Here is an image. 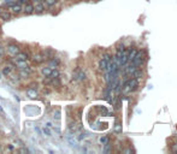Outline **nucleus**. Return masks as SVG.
Wrapping results in <instances>:
<instances>
[{
	"label": "nucleus",
	"mask_w": 177,
	"mask_h": 154,
	"mask_svg": "<svg viewBox=\"0 0 177 154\" xmlns=\"http://www.w3.org/2000/svg\"><path fill=\"white\" fill-rule=\"evenodd\" d=\"M110 59H111V55H110V54L104 55V57L101 58L100 61H99V69H100V70H105L106 66H107V63L110 61Z\"/></svg>",
	"instance_id": "20e7f679"
},
{
	"label": "nucleus",
	"mask_w": 177,
	"mask_h": 154,
	"mask_svg": "<svg viewBox=\"0 0 177 154\" xmlns=\"http://www.w3.org/2000/svg\"><path fill=\"white\" fill-rule=\"evenodd\" d=\"M139 86V81L136 78H130L128 81H125L124 83L122 84V90L123 93L126 94V93H131V91H134L136 88H138Z\"/></svg>",
	"instance_id": "f257e3e1"
},
{
	"label": "nucleus",
	"mask_w": 177,
	"mask_h": 154,
	"mask_svg": "<svg viewBox=\"0 0 177 154\" xmlns=\"http://www.w3.org/2000/svg\"><path fill=\"white\" fill-rule=\"evenodd\" d=\"M58 76H59V71L57 69H52V71H51V75L48 77H51V78H58Z\"/></svg>",
	"instance_id": "dca6fc26"
},
{
	"label": "nucleus",
	"mask_w": 177,
	"mask_h": 154,
	"mask_svg": "<svg viewBox=\"0 0 177 154\" xmlns=\"http://www.w3.org/2000/svg\"><path fill=\"white\" fill-rule=\"evenodd\" d=\"M143 60H145V54L143 52H138L135 54V57L133 59V61L131 63L135 64L136 66H140V65H142L143 64Z\"/></svg>",
	"instance_id": "f03ea898"
},
{
	"label": "nucleus",
	"mask_w": 177,
	"mask_h": 154,
	"mask_svg": "<svg viewBox=\"0 0 177 154\" xmlns=\"http://www.w3.org/2000/svg\"><path fill=\"white\" fill-rule=\"evenodd\" d=\"M114 132H117V134H120L122 132V125L119 124V123H117L114 126Z\"/></svg>",
	"instance_id": "a211bd4d"
},
{
	"label": "nucleus",
	"mask_w": 177,
	"mask_h": 154,
	"mask_svg": "<svg viewBox=\"0 0 177 154\" xmlns=\"http://www.w3.org/2000/svg\"><path fill=\"white\" fill-rule=\"evenodd\" d=\"M10 10H11L12 13H21L23 11V7H22L21 4L16 3V4H13L12 6H10Z\"/></svg>",
	"instance_id": "39448f33"
},
{
	"label": "nucleus",
	"mask_w": 177,
	"mask_h": 154,
	"mask_svg": "<svg viewBox=\"0 0 177 154\" xmlns=\"http://www.w3.org/2000/svg\"><path fill=\"white\" fill-rule=\"evenodd\" d=\"M27 94L29 95V96H32V97H35V96H38V93L35 90H33V89H29V90H27Z\"/></svg>",
	"instance_id": "6ab92c4d"
},
{
	"label": "nucleus",
	"mask_w": 177,
	"mask_h": 154,
	"mask_svg": "<svg viewBox=\"0 0 177 154\" xmlns=\"http://www.w3.org/2000/svg\"><path fill=\"white\" fill-rule=\"evenodd\" d=\"M16 57V60H28V54L27 53H23V52H19L18 54L14 55Z\"/></svg>",
	"instance_id": "9b49d317"
},
{
	"label": "nucleus",
	"mask_w": 177,
	"mask_h": 154,
	"mask_svg": "<svg viewBox=\"0 0 177 154\" xmlns=\"http://www.w3.org/2000/svg\"><path fill=\"white\" fill-rule=\"evenodd\" d=\"M51 71H52V68H49V66H46V68H42V69H41V74H42L43 76L48 77V76L51 75Z\"/></svg>",
	"instance_id": "4468645a"
},
{
	"label": "nucleus",
	"mask_w": 177,
	"mask_h": 154,
	"mask_svg": "<svg viewBox=\"0 0 177 154\" xmlns=\"http://www.w3.org/2000/svg\"><path fill=\"white\" fill-rule=\"evenodd\" d=\"M105 146H106V147L104 148V152H105V153H109V152L111 151V148H110V145H107V143H106Z\"/></svg>",
	"instance_id": "5701e85b"
},
{
	"label": "nucleus",
	"mask_w": 177,
	"mask_h": 154,
	"mask_svg": "<svg viewBox=\"0 0 177 154\" xmlns=\"http://www.w3.org/2000/svg\"><path fill=\"white\" fill-rule=\"evenodd\" d=\"M43 132H45V134H46L47 136H49V135H51V130H48L47 128H45V129H43Z\"/></svg>",
	"instance_id": "b1692460"
},
{
	"label": "nucleus",
	"mask_w": 177,
	"mask_h": 154,
	"mask_svg": "<svg viewBox=\"0 0 177 154\" xmlns=\"http://www.w3.org/2000/svg\"><path fill=\"white\" fill-rule=\"evenodd\" d=\"M83 138H86V134H84V132H82V134H80V136H77V140L78 141L83 140Z\"/></svg>",
	"instance_id": "4be33fe9"
},
{
	"label": "nucleus",
	"mask_w": 177,
	"mask_h": 154,
	"mask_svg": "<svg viewBox=\"0 0 177 154\" xmlns=\"http://www.w3.org/2000/svg\"><path fill=\"white\" fill-rule=\"evenodd\" d=\"M52 126V124H51V123H46V128H51Z\"/></svg>",
	"instance_id": "cd10ccee"
},
{
	"label": "nucleus",
	"mask_w": 177,
	"mask_h": 154,
	"mask_svg": "<svg viewBox=\"0 0 177 154\" xmlns=\"http://www.w3.org/2000/svg\"><path fill=\"white\" fill-rule=\"evenodd\" d=\"M33 60L35 61V63L40 64V63H42V61H43V60H46V59H45L43 54H40V53H38V54H35L34 57H33Z\"/></svg>",
	"instance_id": "1a4fd4ad"
},
{
	"label": "nucleus",
	"mask_w": 177,
	"mask_h": 154,
	"mask_svg": "<svg viewBox=\"0 0 177 154\" xmlns=\"http://www.w3.org/2000/svg\"><path fill=\"white\" fill-rule=\"evenodd\" d=\"M59 117H60V116H59V112H58V111H55V112H54V119H57V120H58V119H59Z\"/></svg>",
	"instance_id": "393cba45"
},
{
	"label": "nucleus",
	"mask_w": 177,
	"mask_h": 154,
	"mask_svg": "<svg viewBox=\"0 0 177 154\" xmlns=\"http://www.w3.org/2000/svg\"><path fill=\"white\" fill-rule=\"evenodd\" d=\"M1 12H3V11H1V9H0V13H1Z\"/></svg>",
	"instance_id": "c756f323"
},
{
	"label": "nucleus",
	"mask_w": 177,
	"mask_h": 154,
	"mask_svg": "<svg viewBox=\"0 0 177 154\" xmlns=\"http://www.w3.org/2000/svg\"><path fill=\"white\" fill-rule=\"evenodd\" d=\"M0 17H1V19H4V20H10L12 18L11 12H4V11L0 13Z\"/></svg>",
	"instance_id": "ddd939ff"
},
{
	"label": "nucleus",
	"mask_w": 177,
	"mask_h": 154,
	"mask_svg": "<svg viewBox=\"0 0 177 154\" xmlns=\"http://www.w3.org/2000/svg\"><path fill=\"white\" fill-rule=\"evenodd\" d=\"M5 53V51H4V48L3 47H0V55H3Z\"/></svg>",
	"instance_id": "bb28decb"
},
{
	"label": "nucleus",
	"mask_w": 177,
	"mask_h": 154,
	"mask_svg": "<svg viewBox=\"0 0 177 154\" xmlns=\"http://www.w3.org/2000/svg\"><path fill=\"white\" fill-rule=\"evenodd\" d=\"M136 53H138V51L134 49V48H129L128 49V63H131V61H133V59H134Z\"/></svg>",
	"instance_id": "0eeeda50"
},
{
	"label": "nucleus",
	"mask_w": 177,
	"mask_h": 154,
	"mask_svg": "<svg viewBox=\"0 0 177 154\" xmlns=\"http://www.w3.org/2000/svg\"><path fill=\"white\" fill-rule=\"evenodd\" d=\"M19 152H22V153H28V149H25V148H22V149H19Z\"/></svg>",
	"instance_id": "a878e982"
},
{
	"label": "nucleus",
	"mask_w": 177,
	"mask_h": 154,
	"mask_svg": "<svg viewBox=\"0 0 177 154\" xmlns=\"http://www.w3.org/2000/svg\"><path fill=\"white\" fill-rule=\"evenodd\" d=\"M34 1H38V3H41L42 0H34Z\"/></svg>",
	"instance_id": "c85d7f7f"
},
{
	"label": "nucleus",
	"mask_w": 177,
	"mask_h": 154,
	"mask_svg": "<svg viewBox=\"0 0 177 154\" xmlns=\"http://www.w3.org/2000/svg\"><path fill=\"white\" fill-rule=\"evenodd\" d=\"M16 65L18 66L19 69H22V70H24V69H27V68H28V65H27V60H17Z\"/></svg>",
	"instance_id": "f8f14e48"
},
{
	"label": "nucleus",
	"mask_w": 177,
	"mask_h": 154,
	"mask_svg": "<svg viewBox=\"0 0 177 154\" xmlns=\"http://www.w3.org/2000/svg\"><path fill=\"white\" fill-rule=\"evenodd\" d=\"M60 63V60L58 58H53V59H51L49 60V68H52V69H55L57 66L59 65Z\"/></svg>",
	"instance_id": "9d476101"
},
{
	"label": "nucleus",
	"mask_w": 177,
	"mask_h": 154,
	"mask_svg": "<svg viewBox=\"0 0 177 154\" xmlns=\"http://www.w3.org/2000/svg\"><path fill=\"white\" fill-rule=\"evenodd\" d=\"M6 51H7V53H9L10 55L14 57L16 54H18L19 52H21V48H19V46H17V45H9L7 48H6Z\"/></svg>",
	"instance_id": "7ed1b4c3"
},
{
	"label": "nucleus",
	"mask_w": 177,
	"mask_h": 154,
	"mask_svg": "<svg viewBox=\"0 0 177 154\" xmlns=\"http://www.w3.org/2000/svg\"><path fill=\"white\" fill-rule=\"evenodd\" d=\"M0 32H1V27H0Z\"/></svg>",
	"instance_id": "7c9ffc66"
},
{
	"label": "nucleus",
	"mask_w": 177,
	"mask_h": 154,
	"mask_svg": "<svg viewBox=\"0 0 177 154\" xmlns=\"http://www.w3.org/2000/svg\"><path fill=\"white\" fill-rule=\"evenodd\" d=\"M43 10H45V6L42 4H38L36 6H34V11L36 12V13H41L43 12Z\"/></svg>",
	"instance_id": "2eb2a0df"
},
{
	"label": "nucleus",
	"mask_w": 177,
	"mask_h": 154,
	"mask_svg": "<svg viewBox=\"0 0 177 154\" xmlns=\"http://www.w3.org/2000/svg\"><path fill=\"white\" fill-rule=\"evenodd\" d=\"M45 1H46V5L49 7V6H53V5H55L57 0H45Z\"/></svg>",
	"instance_id": "aec40b11"
},
{
	"label": "nucleus",
	"mask_w": 177,
	"mask_h": 154,
	"mask_svg": "<svg viewBox=\"0 0 177 154\" xmlns=\"http://www.w3.org/2000/svg\"><path fill=\"white\" fill-rule=\"evenodd\" d=\"M84 78H86V74L83 72V71H81V70L76 71V75H75V80L76 81H83Z\"/></svg>",
	"instance_id": "6e6552de"
},
{
	"label": "nucleus",
	"mask_w": 177,
	"mask_h": 154,
	"mask_svg": "<svg viewBox=\"0 0 177 154\" xmlns=\"http://www.w3.org/2000/svg\"><path fill=\"white\" fill-rule=\"evenodd\" d=\"M23 12H24L25 14L33 13V12H34V5L30 4V3H27V4H25V6L23 7Z\"/></svg>",
	"instance_id": "423d86ee"
},
{
	"label": "nucleus",
	"mask_w": 177,
	"mask_h": 154,
	"mask_svg": "<svg viewBox=\"0 0 177 154\" xmlns=\"http://www.w3.org/2000/svg\"><path fill=\"white\" fill-rule=\"evenodd\" d=\"M100 142L103 143V145H106V143H109V137H106V136L101 137V138H100Z\"/></svg>",
	"instance_id": "412c9836"
},
{
	"label": "nucleus",
	"mask_w": 177,
	"mask_h": 154,
	"mask_svg": "<svg viewBox=\"0 0 177 154\" xmlns=\"http://www.w3.org/2000/svg\"><path fill=\"white\" fill-rule=\"evenodd\" d=\"M11 66H5V68L3 69V74L4 75H10V74H11Z\"/></svg>",
	"instance_id": "f3484780"
}]
</instances>
